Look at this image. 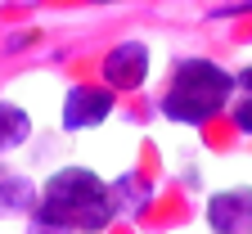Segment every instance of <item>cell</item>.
Wrapping results in <instances>:
<instances>
[{"mask_svg":"<svg viewBox=\"0 0 252 234\" xmlns=\"http://www.w3.org/2000/svg\"><path fill=\"white\" fill-rule=\"evenodd\" d=\"M117 216L113 189L99 171L90 167H59V171L41 185L36 198V221L59 225V230H77V234H99Z\"/></svg>","mask_w":252,"mask_h":234,"instance_id":"1","label":"cell"},{"mask_svg":"<svg viewBox=\"0 0 252 234\" xmlns=\"http://www.w3.org/2000/svg\"><path fill=\"white\" fill-rule=\"evenodd\" d=\"M234 95V72H225L212 59H185L176 63V77L162 95V117L180 126H203L212 122Z\"/></svg>","mask_w":252,"mask_h":234,"instance_id":"2","label":"cell"},{"mask_svg":"<svg viewBox=\"0 0 252 234\" xmlns=\"http://www.w3.org/2000/svg\"><path fill=\"white\" fill-rule=\"evenodd\" d=\"M113 113V90L108 86H72L68 95H63V131H90V126H99L108 122Z\"/></svg>","mask_w":252,"mask_h":234,"instance_id":"3","label":"cell"},{"mask_svg":"<svg viewBox=\"0 0 252 234\" xmlns=\"http://www.w3.org/2000/svg\"><path fill=\"white\" fill-rule=\"evenodd\" d=\"M149 45L144 41H122L117 50H108L104 59V86L117 95V90H140L149 81Z\"/></svg>","mask_w":252,"mask_h":234,"instance_id":"4","label":"cell"},{"mask_svg":"<svg viewBox=\"0 0 252 234\" xmlns=\"http://www.w3.org/2000/svg\"><path fill=\"white\" fill-rule=\"evenodd\" d=\"M207 225L216 234H252V189H220L207 198Z\"/></svg>","mask_w":252,"mask_h":234,"instance_id":"5","label":"cell"},{"mask_svg":"<svg viewBox=\"0 0 252 234\" xmlns=\"http://www.w3.org/2000/svg\"><path fill=\"white\" fill-rule=\"evenodd\" d=\"M27 135H32V117L18 104H5V99H0V153L18 149Z\"/></svg>","mask_w":252,"mask_h":234,"instance_id":"6","label":"cell"},{"mask_svg":"<svg viewBox=\"0 0 252 234\" xmlns=\"http://www.w3.org/2000/svg\"><path fill=\"white\" fill-rule=\"evenodd\" d=\"M27 198H32V189L18 176H5V180H0V212H18Z\"/></svg>","mask_w":252,"mask_h":234,"instance_id":"7","label":"cell"},{"mask_svg":"<svg viewBox=\"0 0 252 234\" xmlns=\"http://www.w3.org/2000/svg\"><path fill=\"white\" fill-rule=\"evenodd\" d=\"M230 117H234V126L243 131V135H252V90H243V99L230 108Z\"/></svg>","mask_w":252,"mask_h":234,"instance_id":"8","label":"cell"},{"mask_svg":"<svg viewBox=\"0 0 252 234\" xmlns=\"http://www.w3.org/2000/svg\"><path fill=\"white\" fill-rule=\"evenodd\" d=\"M234 86H243V90H252V68H243V72L234 77Z\"/></svg>","mask_w":252,"mask_h":234,"instance_id":"9","label":"cell"}]
</instances>
